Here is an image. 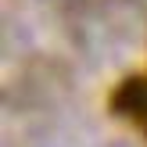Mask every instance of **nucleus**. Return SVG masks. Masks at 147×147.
<instances>
[{
	"label": "nucleus",
	"mask_w": 147,
	"mask_h": 147,
	"mask_svg": "<svg viewBox=\"0 0 147 147\" xmlns=\"http://www.w3.org/2000/svg\"><path fill=\"white\" fill-rule=\"evenodd\" d=\"M115 147H122V144H115Z\"/></svg>",
	"instance_id": "1"
}]
</instances>
